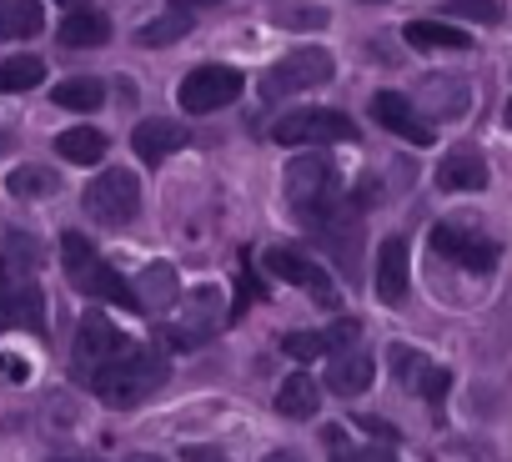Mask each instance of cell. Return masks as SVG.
<instances>
[{
  "label": "cell",
  "mask_w": 512,
  "mask_h": 462,
  "mask_svg": "<svg viewBox=\"0 0 512 462\" xmlns=\"http://www.w3.org/2000/svg\"><path fill=\"white\" fill-rule=\"evenodd\" d=\"M287 206H292V216L302 226L322 231L342 211V176H337V166L327 156H317V151L297 156L287 166Z\"/></svg>",
  "instance_id": "1"
},
{
  "label": "cell",
  "mask_w": 512,
  "mask_h": 462,
  "mask_svg": "<svg viewBox=\"0 0 512 462\" xmlns=\"http://www.w3.org/2000/svg\"><path fill=\"white\" fill-rule=\"evenodd\" d=\"M166 357L161 352H151V347H126V352H116L96 377H91V387H96V397L106 402V407H116V412H126V407H141L161 382H166Z\"/></svg>",
  "instance_id": "2"
},
{
  "label": "cell",
  "mask_w": 512,
  "mask_h": 462,
  "mask_svg": "<svg viewBox=\"0 0 512 462\" xmlns=\"http://www.w3.org/2000/svg\"><path fill=\"white\" fill-rule=\"evenodd\" d=\"M61 262H66V277L76 292L96 297V302H116V307H136V287L121 282V272L81 237V231H66L61 237Z\"/></svg>",
  "instance_id": "3"
},
{
  "label": "cell",
  "mask_w": 512,
  "mask_h": 462,
  "mask_svg": "<svg viewBox=\"0 0 512 462\" xmlns=\"http://www.w3.org/2000/svg\"><path fill=\"white\" fill-rule=\"evenodd\" d=\"M81 206H86V216L101 221V226H126V221H136V211H141V181H136L126 166H111V171H101V176L86 186Z\"/></svg>",
  "instance_id": "4"
},
{
  "label": "cell",
  "mask_w": 512,
  "mask_h": 462,
  "mask_svg": "<svg viewBox=\"0 0 512 462\" xmlns=\"http://www.w3.org/2000/svg\"><path fill=\"white\" fill-rule=\"evenodd\" d=\"M332 81V56L322 46H297L292 56H282L267 81H262V96L267 101H287V96H302V91H317Z\"/></svg>",
  "instance_id": "5"
},
{
  "label": "cell",
  "mask_w": 512,
  "mask_h": 462,
  "mask_svg": "<svg viewBox=\"0 0 512 462\" xmlns=\"http://www.w3.org/2000/svg\"><path fill=\"white\" fill-rule=\"evenodd\" d=\"M432 252L457 262L462 272H492L497 267V242L482 226H467V221H437L432 226Z\"/></svg>",
  "instance_id": "6"
},
{
  "label": "cell",
  "mask_w": 512,
  "mask_h": 462,
  "mask_svg": "<svg viewBox=\"0 0 512 462\" xmlns=\"http://www.w3.org/2000/svg\"><path fill=\"white\" fill-rule=\"evenodd\" d=\"M272 136L282 146H337V141H357V126L342 111L312 106V111H292L272 126Z\"/></svg>",
  "instance_id": "7"
},
{
  "label": "cell",
  "mask_w": 512,
  "mask_h": 462,
  "mask_svg": "<svg viewBox=\"0 0 512 462\" xmlns=\"http://www.w3.org/2000/svg\"><path fill=\"white\" fill-rule=\"evenodd\" d=\"M236 96H241V71H231V66H196V71H186L181 86H176V101H181V111H191V116L221 111V106H231Z\"/></svg>",
  "instance_id": "8"
},
{
  "label": "cell",
  "mask_w": 512,
  "mask_h": 462,
  "mask_svg": "<svg viewBox=\"0 0 512 462\" xmlns=\"http://www.w3.org/2000/svg\"><path fill=\"white\" fill-rule=\"evenodd\" d=\"M131 342L121 337V327L106 317V312H86L81 317V327H76V347H71V357H76V372L91 382L116 352H126Z\"/></svg>",
  "instance_id": "9"
},
{
  "label": "cell",
  "mask_w": 512,
  "mask_h": 462,
  "mask_svg": "<svg viewBox=\"0 0 512 462\" xmlns=\"http://www.w3.org/2000/svg\"><path fill=\"white\" fill-rule=\"evenodd\" d=\"M262 267L277 277V282H292V287H302V292H312L322 307H337L342 302V292L332 287V277L312 262V257H302L297 247H272L267 257H262Z\"/></svg>",
  "instance_id": "10"
},
{
  "label": "cell",
  "mask_w": 512,
  "mask_h": 462,
  "mask_svg": "<svg viewBox=\"0 0 512 462\" xmlns=\"http://www.w3.org/2000/svg\"><path fill=\"white\" fill-rule=\"evenodd\" d=\"M372 121L382 126V131H392V136H402L407 146H432V116H422L407 96H397V91H377L372 96Z\"/></svg>",
  "instance_id": "11"
},
{
  "label": "cell",
  "mask_w": 512,
  "mask_h": 462,
  "mask_svg": "<svg viewBox=\"0 0 512 462\" xmlns=\"http://www.w3.org/2000/svg\"><path fill=\"white\" fill-rule=\"evenodd\" d=\"M11 327H31V332H46V297L36 282H6L0 287V332Z\"/></svg>",
  "instance_id": "12"
},
{
  "label": "cell",
  "mask_w": 512,
  "mask_h": 462,
  "mask_svg": "<svg viewBox=\"0 0 512 462\" xmlns=\"http://www.w3.org/2000/svg\"><path fill=\"white\" fill-rule=\"evenodd\" d=\"M357 322H332L327 332H287L282 337V352L297 357V362H312V357H337V352H352L357 342Z\"/></svg>",
  "instance_id": "13"
},
{
  "label": "cell",
  "mask_w": 512,
  "mask_h": 462,
  "mask_svg": "<svg viewBox=\"0 0 512 462\" xmlns=\"http://www.w3.org/2000/svg\"><path fill=\"white\" fill-rule=\"evenodd\" d=\"M407 277H412V252H407L402 237H387L382 252H377V302L397 307L407 297Z\"/></svg>",
  "instance_id": "14"
},
{
  "label": "cell",
  "mask_w": 512,
  "mask_h": 462,
  "mask_svg": "<svg viewBox=\"0 0 512 462\" xmlns=\"http://www.w3.org/2000/svg\"><path fill=\"white\" fill-rule=\"evenodd\" d=\"M437 186L442 191H482L487 186V161L472 146H452L437 161Z\"/></svg>",
  "instance_id": "15"
},
{
  "label": "cell",
  "mask_w": 512,
  "mask_h": 462,
  "mask_svg": "<svg viewBox=\"0 0 512 462\" xmlns=\"http://www.w3.org/2000/svg\"><path fill=\"white\" fill-rule=\"evenodd\" d=\"M186 141H191V131H186L181 121H141V126L131 131V146H136L141 161H166V156H176Z\"/></svg>",
  "instance_id": "16"
},
{
  "label": "cell",
  "mask_w": 512,
  "mask_h": 462,
  "mask_svg": "<svg viewBox=\"0 0 512 462\" xmlns=\"http://www.w3.org/2000/svg\"><path fill=\"white\" fill-rule=\"evenodd\" d=\"M41 267V247L26 231H0V282H26Z\"/></svg>",
  "instance_id": "17"
},
{
  "label": "cell",
  "mask_w": 512,
  "mask_h": 462,
  "mask_svg": "<svg viewBox=\"0 0 512 462\" xmlns=\"http://www.w3.org/2000/svg\"><path fill=\"white\" fill-rule=\"evenodd\" d=\"M372 377H377V367H372L367 352H337L332 367H327V387H332L337 397H357V392H367Z\"/></svg>",
  "instance_id": "18"
},
{
  "label": "cell",
  "mask_w": 512,
  "mask_h": 462,
  "mask_svg": "<svg viewBox=\"0 0 512 462\" xmlns=\"http://www.w3.org/2000/svg\"><path fill=\"white\" fill-rule=\"evenodd\" d=\"M106 41H111V21L101 11H71L61 21V46H71V51H96Z\"/></svg>",
  "instance_id": "19"
},
{
  "label": "cell",
  "mask_w": 512,
  "mask_h": 462,
  "mask_svg": "<svg viewBox=\"0 0 512 462\" xmlns=\"http://www.w3.org/2000/svg\"><path fill=\"white\" fill-rule=\"evenodd\" d=\"M402 41H407L412 51H422V56H432V51H467V46H472L467 31L437 26V21H412V26L402 31Z\"/></svg>",
  "instance_id": "20"
},
{
  "label": "cell",
  "mask_w": 512,
  "mask_h": 462,
  "mask_svg": "<svg viewBox=\"0 0 512 462\" xmlns=\"http://www.w3.org/2000/svg\"><path fill=\"white\" fill-rule=\"evenodd\" d=\"M176 267L171 262H151L141 277H136V307H151V312H166L176 302Z\"/></svg>",
  "instance_id": "21"
},
{
  "label": "cell",
  "mask_w": 512,
  "mask_h": 462,
  "mask_svg": "<svg viewBox=\"0 0 512 462\" xmlns=\"http://www.w3.org/2000/svg\"><path fill=\"white\" fill-rule=\"evenodd\" d=\"M317 397H322V392H317V382H312L307 372H292V377L277 387V412H282V417H292V422H312V417H317V407H322Z\"/></svg>",
  "instance_id": "22"
},
{
  "label": "cell",
  "mask_w": 512,
  "mask_h": 462,
  "mask_svg": "<svg viewBox=\"0 0 512 462\" xmlns=\"http://www.w3.org/2000/svg\"><path fill=\"white\" fill-rule=\"evenodd\" d=\"M46 26L41 0H0V41H26Z\"/></svg>",
  "instance_id": "23"
},
{
  "label": "cell",
  "mask_w": 512,
  "mask_h": 462,
  "mask_svg": "<svg viewBox=\"0 0 512 462\" xmlns=\"http://www.w3.org/2000/svg\"><path fill=\"white\" fill-rule=\"evenodd\" d=\"M56 156L71 161V166H91V161L106 156V136L96 126H71V131L56 136Z\"/></svg>",
  "instance_id": "24"
},
{
  "label": "cell",
  "mask_w": 512,
  "mask_h": 462,
  "mask_svg": "<svg viewBox=\"0 0 512 462\" xmlns=\"http://www.w3.org/2000/svg\"><path fill=\"white\" fill-rule=\"evenodd\" d=\"M46 81V61L41 56H11L0 66V96H21V91H36Z\"/></svg>",
  "instance_id": "25"
},
{
  "label": "cell",
  "mask_w": 512,
  "mask_h": 462,
  "mask_svg": "<svg viewBox=\"0 0 512 462\" xmlns=\"http://www.w3.org/2000/svg\"><path fill=\"white\" fill-rule=\"evenodd\" d=\"M51 101L66 106V111H96V106L106 101V86H101L96 76H71V81H61V86L51 91Z\"/></svg>",
  "instance_id": "26"
},
{
  "label": "cell",
  "mask_w": 512,
  "mask_h": 462,
  "mask_svg": "<svg viewBox=\"0 0 512 462\" xmlns=\"http://www.w3.org/2000/svg\"><path fill=\"white\" fill-rule=\"evenodd\" d=\"M427 101H432L437 116H462L467 101H472V91H467L462 76H432V81H427Z\"/></svg>",
  "instance_id": "27"
},
{
  "label": "cell",
  "mask_w": 512,
  "mask_h": 462,
  "mask_svg": "<svg viewBox=\"0 0 512 462\" xmlns=\"http://www.w3.org/2000/svg\"><path fill=\"white\" fill-rule=\"evenodd\" d=\"M191 31V11H166V16H156V21H146L141 31H136V46H171V41H181Z\"/></svg>",
  "instance_id": "28"
},
{
  "label": "cell",
  "mask_w": 512,
  "mask_h": 462,
  "mask_svg": "<svg viewBox=\"0 0 512 462\" xmlns=\"http://www.w3.org/2000/svg\"><path fill=\"white\" fill-rule=\"evenodd\" d=\"M6 186H11V196H21V201H36V196H51L61 181H56V171H51V166H16Z\"/></svg>",
  "instance_id": "29"
},
{
  "label": "cell",
  "mask_w": 512,
  "mask_h": 462,
  "mask_svg": "<svg viewBox=\"0 0 512 462\" xmlns=\"http://www.w3.org/2000/svg\"><path fill=\"white\" fill-rule=\"evenodd\" d=\"M447 11H457L467 21H482V26H497L502 21V0H447Z\"/></svg>",
  "instance_id": "30"
},
{
  "label": "cell",
  "mask_w": 512,
  "mask_h": 462,
  "mask_svg": "<svg viewBox=\"0 0 512 462\" xmlns=\"http://www.w3.org/2000/svg\"><path fill=\"white\" fill-rule=\"evenodd\" d=\"M322 231H327V247L337 252V262H342V267H357V252H362V247H357V231H342V226H332V221H327Z\"/></svg>",
  "instance_id": "31"
},
{
  "label": "cell",
  "mask_w": 512,
  "mask_h": 462,
  "mask_svg": "<svg viewBox=\"0 0 512 462\" xmlns=\"http://www.w3.org/2000/svg\"><path fill=\"white\" fill-rule=\"evenodd\" d=\"M392 367H397V377H402L407 387H417V377H422L427 357H422L417 347H392Z\"/></svg>",
  "instance_id": "32"
},
{
  "label": "cell",
  "mask_w": 512,
  "mask_h": 462,
  "mask_svg": "<svg viewBox=\"0 0 512 462\" xmlns=\"http://www.w3.org/2000/svg\"><path fill=\"white\" fill-rule=\"evenodd\" d=\"M277 21L282 26H297V31H312V26H327V11L322 6H297V11H282Z\"/></svg>",
  "instance_id": "33"
},
{
  "label": "cell",
  "mask_w": 512,
  "mask_h": 462,
  "mask_svg": "<svg viewBox=\"0 0 512 462\" xmlns=\"http://www.w3.org/2000/svg\"><path fill=\"white\" fill-rule=\"evenodd\" d=\"M447 382H452V377H447L442 367H432V362H427V367H422V377H417V392H422L427 402H442V392H447Z\"/></svg>",
  "instance_id": "34"
},
{
  "label": "cell",
  "mask_w": 512,
  "mask_h": 462,
  "mask_svg": "<svg viewBox=\"0 0 512 462\" xmlns=\"http://www.w3.org/2000/svg\"><path fill=\"white\" fill-rule=\"evenodd\" d=\"M332 462H397L387 447H352V452H337Z\"/></svg>",
  "instance_id": "35"
},
{
  "label": "cell",
  "mask_w": 512,
  "mask_h": 462,
  "mask_svg": "<svg viewBox=\"0 0 512 462\" xmlns=\"http://www.w3.org/2000/svg\"><path fill=\"white\" fill-rule=\"evenodd\" d=\"M0 377H11V382H26V377H31V367H26L21 357H6V352H0Z\"/></svg>",
  "instance_id": "36"
},
{
  "label": "cell",
  "mask_w": 512,
  "mask_h": 462,
  "mask_svg": "<svg viewBox=\"0 0 512 462\" xmlns=\"http://www.w3.org/2000/svg\"><path fill=\"white\" fill-rule=\"evenodd\" d=\"M186 462H226L216 447H196V452H186Z\"/></svg>",
  "instance_id": "37"
},
{
  "label": "cell",
  "mask_w": 512,
  "mask_h": 462,
  "mask_svg": "<svg viewBox=\"0 0 512 462\" xmlns=\"http://www.w3.org/2000/svg\"><path fill=\"white\" fill-rule=\"evenodd\" d=\"M196 6H216V0H176V11H196Z\"/></svg>",
  "instance_id": "38"
},
{
  "label": "cell",
  "mask_w": 512,
  "mask_h": 462,
  "mask_svg": "<svg viewBox=\"0 0 512 462\" xmlns=\"http://www.w3.org/2000/svg\"><path fill=\"white\" fill-rule=\"evenodd\" d=\"M126 462H166V457H151V452H136V457H126Z\"/></svg>",
  "instance_id": "39"
},
{
  "label": "cell",
  "mask_w": 512,
  "mask_h": 462,
  "mask_svg": "<svg viewBox=\"0 0 512 462\" xmlns=\"http://www.w3.org/2000/svg\"><path fill=\"white\" fill-rule=\"evenodd\" d=\"M267 462H302V457H292V452H272Z\"/></svg>",
  "instance_id": "40"
},
{
  "label": "cell",
  "mask_w": 512,
  "mask_h": 462,
  "mask_svg": "<svg viewBox=\"0 0 512 462\" xmlns=\"http://www.w3.org/2000/svg\"><path fill=\"white\" fill-rule=\"evenodd\" d=\"M502 126H507V131H512V101H507V111H502Z\"/></svg>",
  "instance_id": "41"
},
{
  "label": "cell",
  "mask_w": 512,
  "mask_h": 462,
  "mask_svg": "<svg viewBox=\"0 0 512 462\" xmlns=\"http://www.w3.org/2000/svg\"><path fill=\"white\" fill-rule=\"evenodd\" d=\"M61 462H91V457H61Z\"/></svg>",
  "instance_id": "42"
},
{
  "label": "cell",
  "mask_w": 512,
  "mask_h": 462,
  "mask_svg": "<svg viewBox=\"0 0 512 462\" xmlns=\"http://www.w3.org/2000/svg\"><path fill=\"white\" fill-rule=\"evenodd\" d=\"M0 151H6V136H0Z\"/></svg>",
  "instance_id": "43"
},
{
  "label": "cell",
  "mask_w": 512,
  "mask_h": 462,
  "mask_svg": "<svg viewBox=\"0 0 512 462\" xmlns=\"http://www.w3.org/2000/svg\"><path fill=\"white\" fill-rule=\"evenodd\" d=\"M367 6H382V0H367Z\"/></svg>",
  "instance_id": "44"
}]
</instances>
